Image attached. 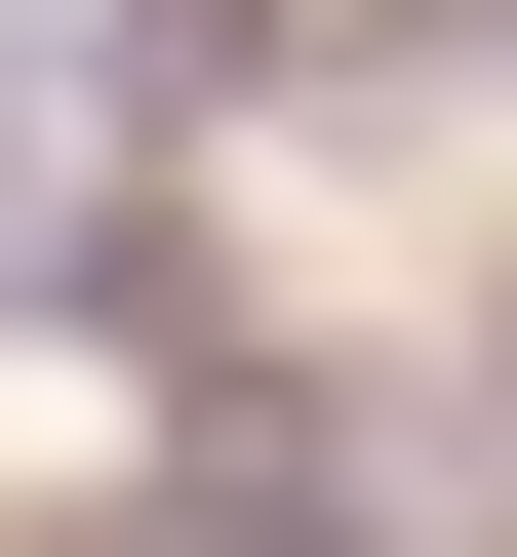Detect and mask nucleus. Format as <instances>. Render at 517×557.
Here are the masks:
<instances>
[{"label": "nucleus", "instance_id": "obj_1", "mask_svg": "<svg viewBox=\"0 0 517 557\" xmlns=\"http://www.w3.org/2000/svg\"><path fill=\"white\" fill-rule=\"evenodd\" d=\"M40 557H358V518H319V478H279V438H160V478H81V518H40Z\"/></svg>", "mask_w": 517, "mask_h": 557}]
</instances>
